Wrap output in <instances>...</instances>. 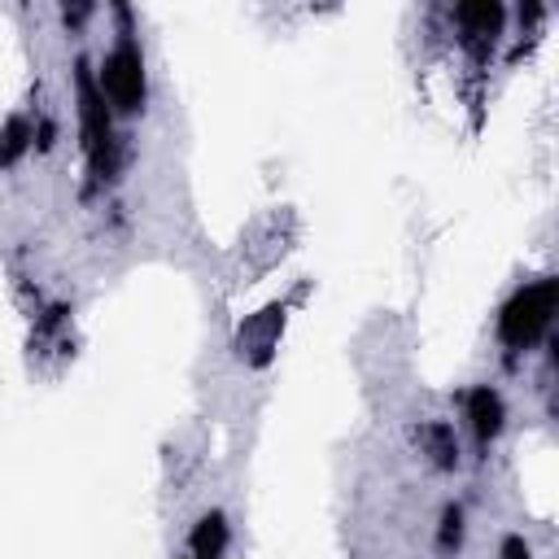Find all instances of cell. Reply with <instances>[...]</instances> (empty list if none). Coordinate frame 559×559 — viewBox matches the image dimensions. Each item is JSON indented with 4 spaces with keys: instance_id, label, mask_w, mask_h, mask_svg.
<instances>
[{
    "instance_id": "cell-1",
    "label": "cell",
    "mask_w": 559,
    "mask_h": 559,
    "mask_svg": "<svg viewBox=\"0 0 559 559\" xmlns=\"http://www.w3.org/2000/svg\"><path fill=\"white\" fill-rule=\"evenodd\" d=\"M555 306H559V280L542 275L533 284H520L502 310H498V341L507 349H528L546 336L550 319H555Z\"/></svg>"
},
{
    "instance_id": "cell-2",
    "label": "cell",
    "mask_w": 559,
    "mask_h": 559,
    "mask_svg": "<svg viewBox=\"0 0 559 559\" xmlns=\"http://www.w3.org/2000/svg\"><path fill=\"white\" fill-rule=\"evenodd\" d=\"M96 92L109 105V114H140L148 100V70H144V52L131 35H118L114 48L100 57L96 66Z\"/></svg>"
},
{
    "instance_id": "cell-3",
    "label": "cell",
    "mask_w": 559,
    "mask_h": 559,
    "mask_svg": "<svg viewBox=\"0 0 559 559\" xmlns=\"http://www.w3.org/2000/svg\"><path fill=\"white\" fill-rule=\"evenodd\" d=\"M79 127H83V148L92 157L96 175H114L118 162V140H114V114L96 92L92 74H79Z\"/></svg>"
},
{
    "instance_id": "cell-4",
    "label": "cell",
    "mask_w": 559,
    "mask_h": 559,
    "mask_svg": "<svg viewBox=\"0 0 559 559\" xmlns=\"http://www.w3.org/2000/svg\"><path fill=\"white\" fill-rule=\"evenodd\" d=\"M280 332H284V306L271 301V306H262L258 314H249L236 328V354L249 367H266L271 354H275V345H280Z\"/></svg>"
},
{
    "instance_id": "cell-5",
    "label": "cell",
    "mask_w": 559,
    "mask_h": 559,
    "mask_svg": "<svg viewBox=\"0 0 559 559\" xmlns=\"http://www.w3.org/2000/svg\"><path fill=\"white\" fill-rule=\"evenodd\" d=\"M463 415H467V428H472V437H476L480 450H489L502 437V428H507V402H502V393L493 384H476L467 393Z\"/></svg>"
},
{
    "instance_id": "cell-6",
    "label": "cell",
    "mask_w": 559,
    "mask_h": 559,
    "mask_svg": "<svg viewBox=\"0 0 559 559\" xmlns=\"http://www.w3.org/2000/svg\"><path fill=\"white\" fill-rule=\"evenodd\" d=\"M502 22H507V9H502V4H493V0L459 4V9H454V26H459L463 44H467V48H476V52L493 48V39L502 35Z\"/></svg>"
},
{
    "instance_id": "cell-7",
    "label": "cell",
    "mask_w": 559,
    "mask_h": 559,
    "mask_svg": "<svg viewBox=\"0 0 559 559\" xmlns=\"http://www.w3.org/2000/svg\"><path fill=\"white\" fill-rule=\"evenodd\" d=\"M227 542H231L227 515L223 511H201L192 533H188V559H223Z\"/></svg>"
},
{
    "instance_id": "cell-8",
    "label": "cell",
    "mask_w": 559,
    "mask_h": 559,
    "mask_svg": "<svg viewBox=\"0 0 559 559\" xmlns=\"http://www.w3.org/2000/svg\"><path fill=\"white\" fill-rule=\"evenodd\" d=\"M419 450L428 454V463L432 467H459V437H454V428L445 424V419H428L424 428H419Z\"/></svg>"
},
{
    "instance_id": "cell-9",
    "label": "cell",
    "mask_w": 559,
    "mask_h": 559,
    "mask_svg": "<svg viewBox=\"0 0 559 559\" xmlns=\"http://www.w3.org/2000/svg\"><path fill=\"white\" fill-rule=\"evenodd\" d=\"M31 144H35V127L26 118H9L0 131V166H13Z\"/></svg>"
},
{
    "instance_id": "cell-10",
    "label": "cell",
    "mask_w": 559,
    "mask_h": 559,
    "mask_svg": "<svg viewBox=\"0 0 559 559\" xmlns=\"http://www.w3.org/2000/svg\"><path fill=\"white\" fill-rule=\"evenodd\" d=\"M459 542H463V507H445L441 524H437V546L441 550H459Z\"/></svg>"
},
{
    "instance_id": "cell-11",
    "label": "cell",
    "mask_w": 559,
    "mask_h": 559,
    "mask_svg": "<svg viewBox=\"0 0 559 559\" xmlns=\"http://www.w3.org/2000/svg\"><path fill=\"white\" fill-rule=\"evenodd\" d=\"M498 559H533V546H528L520 533H511V537H502V546H498Z\"/></svg>"
}]
</instances>
